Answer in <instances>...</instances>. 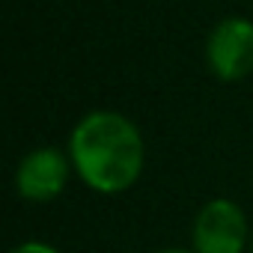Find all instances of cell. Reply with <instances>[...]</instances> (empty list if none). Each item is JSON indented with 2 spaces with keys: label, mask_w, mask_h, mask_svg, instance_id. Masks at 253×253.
I'll return each mask as SVG.
<instances>
[{
  "label": "cell",
  "mask_w": 253,
  "mask_h": 253,
  "mask_svg": "<svg viewBox=\"0 0 253 253\" xmlns=\"http://www.w3.org/2000/svg\"><path fill=\"white\" fill-rule=\"evenodd\" d=\"M247 235V220L241 209L229 200H211L203 206L194 223L197 253H241Z\"/></svg>",
  "instance_id": "obj_3"
},
{
  "label": "cell",
  "mask_w": 253,
  "mask_h": 253,
  "mask_svg": "<svg viewBox=\"0 0 253 253\" xmlns=\"http://www.w3.org/2000/svg\"><path fill=\"white\" fill-rule=\"evenodd\" d=\"M164 253H185V250H164Z\"/></svg>",
  "instance_id": "obj_6"
},
{
  "label": "cell",
  "mask_w": 253,
  "mask_h": 253,
  "mask_svg": "<svg viewBox=\"0 0 253 253\" xmlns=\"http://www.w3.org/2000/svg\"><path fill=\"white\" fill-rule=\"evenodd\" d=\"M72 161L89 188L101 194L125 191L143 170L140 131L113 110H95L72 131Z\"/></svg>",
  "instance_id": "obj_1"
},
{
  "label": "cell",
  "mask_w": 253,
  "mask_h": 253,
  "mask_svg": "<svg viewBox=\"0 0 253 253\" xmlns=\"http://www.w3.org/2000/svg\"><path fill=\"white\" fill-rule=\"evenodd\" d=\"M209 69L220 81H241L253 72V24L244 18L220 21L206 45Z\"/></svg>",
  "instance_id": "obj_2"
},
{
  "label": "cell",
  "mask_w": 253,
  "mask_h": 253,
  "mask_svg": "<svg viewBox=\"0 0 253 253\" xmlns=\"http://www.w3.org/2000/svg\"><path fill=\"white\" fill-rule=\"evenodd\" d=\"M66 176H69V161L57 149H36L21 161L15 182L24 200L48 203L63 191Z\"/></svg>",
  "instance_id": "obj_4"
},
{
  "label": "cell",
  "mask_w": 253,
  "mask_h": 253,
  "mask_svg": "<svg viewBox=\"0 0 253 253\" xmlns=\"http://www.w3.org/2000/svg\"><path fill=\"white\" fill-rule=\"evenodd\" d=\"M9 253H57V250H54V247H48V244H39V241H27V244L12 247Z\"/></svg>",
  "instance_id": "obj_5"
}]
</instances>
